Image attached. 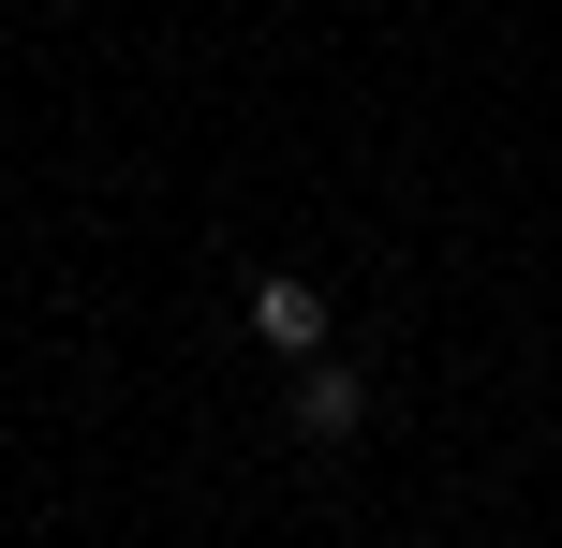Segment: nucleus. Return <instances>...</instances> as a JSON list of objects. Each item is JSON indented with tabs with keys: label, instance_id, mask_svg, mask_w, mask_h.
<instances>
[{
	"label": "nucleus",
	"instance_id": "obj_1",
	"mask_svg": "<svg viewBox=\"0 0 562 548\" xmlns=\"http://www.w3.org/2000/svg\"><path fill=\"white\" fill-rule=\"evenodd\" d=\"M281 415H296V445H340V430L370 415V385L340 371V356H296V401H281Z\"/></svg>",
	"mask_w": 562,
	"mask_h": 548
},
{
	"label": "nucleus",
	"instance_id": "obj_2",
	"mask_svg": "<svg viewBox=\"0 0 562 548\" xmlns=\"http://www.w3.org/2000/svg\"><path fill=\"white\" fill-rule=\"evenodd\" d=\"M252 326L281 356H326V282H252Z\"/></svg>",
	"mask_w": 562,
	"mask_h": 548
}]
</instances>
